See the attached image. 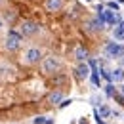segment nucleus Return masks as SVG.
I'll list each match as a JSON object with an SVG mask.
<instances>
[{
    "mask_svg": "<svg viewBox=\"0 0 124 124\" xmlns=\"http://www.w3.org/2000/svg\"><path fill=\"white\" fill-rule=\"evenodd\" d=\"M71 103H73V99H61V101H59V107H67V105H71Z\"/></svg>",
    "mask_w": 124,
    "mask_h": 124,
    "instance_id": "obj_17",
    "label": "nucleus"
},
{
    "mask_svg": "<svg viewBox=\"0 0 124 124\" xmlns=\"http://www.w3.org/2000/svg\"><path fill=\"white\" fill-rule=\"evenodd\" d=\"M0 25H2V23H0Z\"/></svg>",
    "mask_w": 124,
    "mask_h": 124,
    "instance_id": "obj_23",
    "label": "nucleus"
},
{
    "mask_svg": "<svg viewBox=\"0 0 124 124\" xmlns=\"http://www.w3.org/2000/svg\"><path fill=\"white\" fill-rule=\"evenodd\" d=\"M92 27L95 29V31H103V29H105V21H103L101 17H95V19L92 21Z\"/></svg>",
    "mask_w": 124,
    "mask_h": 124,
    "instance_id": "obj_13",
    "label": "nucleus"
},
{
    "mask_svg": "<svg viewBox=\"0 0 124 124\" xmlns=\"http://www.w3.org/2000/svg\"><path fill=\"white\" fill-rule=\"evenodd\" d=\"M21 38H23V34H19L16 31H10L8 32V36H6V48L8 50H17V48L21 46Z\"/></svg>",
    "mask_w": 124,
    "mask_h": 124,
    "instance_id": "obj_2",
    "label": "nucleus"
},
{
    "mask_svg": "<svg viewBox=\"0 0 124 124\" xmlns=\"http://www.w3.org/2000/svg\"><path fill=\"white\" fill-rule=\"evenodd\" d=\"M61 8V0H46V10L48 12H57Z\"/></svg>",
    "mask_w": 124,
    "mask_h": 124,
    "instance_id": "obj_10",
    "label": "nucleus"
},
{
    "mask_svg": "<svg viewBox=\"0 0 124 124\" xmlns=\"http://www.w3.org/2000/svg\"><path fill=\"white\" fill-rule=\"evenodd\" d=\"M61 99H63V93H61V92H52V93H50V97H48V101H50L52 105L59 103Z\"/></svg>",
    "mask_w": 124,
    "mask_h": 124,
    "instance_id": "obj_11",
    "label": "nucleus"
},
{
    "mask_svg": "<svg viewBox=\"0 0 124 124\" xmlns=\"http://www.w3.org/2000/svg\"><path fill=\"white\" fill-rule=\"evenodd\" d=\"M109 8H111V10H116V12L120 10V8H118V4H116L115 0H113V2H109Z\"/></svg>",
    "mask_w": 124,
    "mask_h": 124,
    "instance_id": "obj_19",
    "label": "nucleus"
},
{
    "mask_svg": "<svg viewBox=\"0 0 124 124\" xmlns=\"http://www.w3.org/2000/svg\"><path fill=\"white\" fill-rule=\"evenodd\" d=\"M105 93H107L109 97L115 95V88H113V84H107V86H105Z\"/></svg>",
    "mask_w": 124,
    "mask_h": 124,
    "instance_id": "obj_14",
    "label": "nucleus"
},
{
    "mask_svg": "<svg viewBox=\"0 0 124 124\" xmlns=\"http://www.w3.org/2000/svg\"><path fill=\"white\" fill-rule=\"evenodd\" d=\"M88 75H90V67L84 61H80V65L77 67V77L78 78H88Z\"/></svg>",
    "mask_w": 124,
    "mask_h": 124,
    "instance_id": "obj_7",
    "label": "nucleus"
},
{
    "mask_svg": "<svg viewBox=\"0 0 124 124\" xmlns=\"http://www.w3.org/2000/svg\"><path fill=\"white\" fill-rule=\"evenodd\" d=\"M113 36H115L116 40H122L124 38V21H118L116 29H113Z\"/></svg>",
    "mask_w": 124,
    "mask_h": 124,
    "instance_id": "obj_9",
    "label": "nucleus"
},
{
    "mask_svg": "<svg viewBox=\"0 0 124 124\" xmlns=\"http://www.w3.org/2000/svg\"><path fill=\"white\" fill-rule=\"evenodd\" d=\"M75 57H77L78 61H86V59H88V52H86V48L77 46V48H75Z\"/></svg>",
    "mask_w": 124,
    "mask_h": 124,
    "instance_id": "obj_8",
    "label": "nucleus"
},
{
    "mask_svg": "<svg viewBox=\"0 0 124 124\" xmlns=\"http://www.w3.org/2000/svg\"><path fill=\"white\" fill-rule=\"evenodd\" d=\"M92 103H93V105H101V103H103V99H101L99 95H92Z\"/></svg>",
    "mask_w": 124,
    "mask_h": 124,
    "instance_id": "obj_16",
    "label": "nucleus"
},
{
    "mask_svg": "<svg viewBox=\"0 0 124 124\" xmlns=\"http://www.w3.org/2000/svg\"><path fill=\"white\" fill-rule=\"evenodd\" d=\"M0 27H2V25H0Z\"/></svg>",
    "mask_w": 124,
    "mask_h": 124,
    "instance_id": "obj_24",
    "label": "nucleus"
},
{
    "mask_svg": "<svg viewBox=\"0 0 124 124\" xmlns=\"http://www.w3.org/2000/svg\"><path fill=\"white\" fill-rule=\"evenodd\" d=\"M42 69H44V73H48V75H52V73H55L57 69H59V59L57 57H46L44 59V63H42Z\"/></svg>",
    "mask_w": 124,
    "mask_h": 124,
    "instance_id": "obj_3",
    "label": "nucleus"
},
{
    "mask_svg": "<svg viewBox=\"0 0 124 124\" xmlns=\"http://www.w3.org/2000/svg\"><path fill=\"white\" fill-rule=\"evenodd\" d=\"M120 59H122V63H124V55H122V57H120Z\"/></svg>",
    "mask_w": 124,
    "mask_h": 124,
    "instance_id": "obj_21",
    "label": "nucleus"
},
{
    "mask_svg": "<svg viewBox=\"0 0 124 124\" xmlns=\"http://www.w3.org/2000/svg\"><path fill=\"white\" fill-rule=\"evenodd\" d=\"M120 90H122V93H124V84H122V88H120Z\"/></svg>",
    "mask_w": 124,
    "mask_h": 124,
    "instance_id": "obj_20",
    "label": "nucleus"
},
{
    "mask_svg": "<svg viewBox=\"0 0 124 124\" xmlns=\"http://www.w3.org/2000/svg\"><path fill=\"white\" fill-rule=\"evenodd\" d=\"M109 77H111V82H122V80H124V69H122V67L113 69Z\"/></svg>",
    "mask_w": 124,
    "mask_h": 124,
    "instance_id": "obj_6",
    "label": "nucleus"
},
{
    "mask_svg": "<svg viewBox=\"0 0 124 124\" xmlns=\"http://www.w3.org/2000/svg\"><path fill=\"white\" fill-rule=\"evenodd\" d=\"M97 107H99V111H97V115H99L101 118H107L109 115H111V109H109L107 105H105V103H101V105H97Z\"/></svg>",
    "mask_w": 124,
    "mask_h": 124,
    "instance_id": "obj_12",
    "label": "nucleus"
},
{
    "mask_svg": "<svg viewBox=\"0 0 124 124\" xmlns=\"http://www.w3.org/2000/svg\"><path fill=\"white\" fill-rule=\"evenodd\" d=\"M88 2H93V0H88Z\"/></svg>",
    "mask_w": 124,
    "mask_h": 124,
    "instance_id": "obj_22",
    "label": "nucleus"
},
{
    "mask_svg": "<svg viewBox=\"0 0 124 124\" xmlns=\"http://www.w3.org/2000/svg\"><path fill=\"white\" fill-rule=\"evenodd\" d=\"M40 57H42V54H40L38 48H31V50L27 52V55H25L27 63H38V61H40Z\"/></svg>",
    "mask_w": 124,
    "mask_h": 124,
    "instance_id": "obj_5",
    "label": "nucleus"
},
{
    "mask_svg": "<svg viewBox=\"0 0 124 124\" xmlns=\"http://www.w3.org/2000/svg\"><path fill=\"white\" fill-rule=\"evenodd\" d=\"M38 31V25L34 23V21H23L21 23V34L23 36H31L34 32Z\"/></svg>",
    "mask_w": 124,
    "mask_h": 124,
    "instance_id": "obj_4",
    "label": "nucleus"
},
{
    "mask_svg": "<svg viewBox=\"0 0 124 124\" xmlns=\"http://www.w3.org/2000/svg\"><path fill=\"white\" fill-rule=\"evenodd\" d=\"M92 84L95 86V88L99 86V78H97V73H93V75H92Z\"/></svg>",
    "mask_w": 124,
    "mask_h": 124,
    "instance_id": "obj_18",
    "label": "nucleus"
},
{
    "mask_svg": "<svg viewBox=\"0 0 124 124\" xmlns=\"http://www.w3.org/2000/svg\"><path fill=\"white\" fill-rule=\"evenodd\" d=\"M48 122V116H36L34 118V124H46Z\"/></svg>",
    "mask_w": 124,
    "mask_h": 124,
    "instance_id": "obj_15",
    "label": "nucleus"
},
{
    "mask_svg": "<svg viewBox=\"0 0 124 124\" xmlns=\"http://www.w3.org/2000/svg\"><path fill=\"white\" fill-rule=\"evenodd\" d=\"M105 54H107L109 59H120L124 55V46L116 44V42H107L105 44Z\"/></svg>",
    "mask_w": 124,
    "mask_h": 124,
    "instance_id": "obj_1",
    "label": "nucleus"
}]
</instances>
